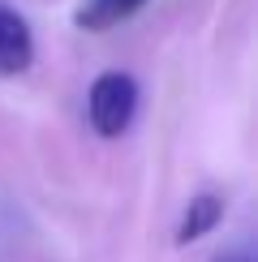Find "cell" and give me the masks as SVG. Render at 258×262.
I'll return each mask as SVG.
<instances>
[{
    "label": "cell",
    "instance_id": "cell-1",
    "mask_svg": "<svg viewBox=\"0 0 258 262\" xmlns=\"http://www.w3.org/2000/svg\"><path fill=\"white\" fill-rule=\"evenodd\" d=\"M138 112V82L121 69H107L91 82V95H86V116H91V129L99 138H121L129 121Z\"/></svg>",
    "mask_w": 258,
    "mask_h": 262
},
{
    "label": "cell",
    "instance_id": "cell-2",
    "mask_svg": "<svg viewBox=\"0 0 258 262\" xmlns=\"http://www.w3.org/2000/svg\"><path fill=\"white\" fill-rule=\"evenodd\" d=\"M35 60V30L17 9L0 5V78H17Z\"/></svg>",
    "mask_w": 258,
    "mask_h": 262
},
{
    "label": "cell",
    "instance_id": "cell-3",
    "mask_svg": "<svg viewBox=\"0 0 258 262\" xmlns=\"http://www.w3.org/2000/svg\"><path fill=\"white\" fill-rule=\"evenodd\" d=\"M146 0H82V9H78V26L82 30H112V26H121V21H129L142 9Z\"/></svg>",
    "mask_w": 258,
    "mask_h": 262
},
{
    "label": "cell",
    "instance_id": "cell-4",
    "mask_svg": "<svg viewBox=\"0 0 258 262\" xmlns=\"http://www.w3.org/2000/svg\"><path fill=\"white\" fill-rule=\"evenodd\" d=\"M220 215H224V202L215 198V193H198V198L185 206V215H181L177 241H181V245H189V241H198V236H207L211 228L220 224Z\"/></svg>",
    "mask_w": 258,
    "mask_h": 262
},
{
    "label": "cell",
    "instance_id": "cell-5",
    "mask_svg": "<svg viewBox=\"0 0 258 262\" xmlns=\"http://www.w3.org/2000/svg\"><path fill=\"white\" fill-rule=\"evenodd\" d=\"M220 262H245V258H241V254H232V258H220Z\"/></svg>",
    "mask_w": 258,
    "mask_h": 262
}]
</instances>
